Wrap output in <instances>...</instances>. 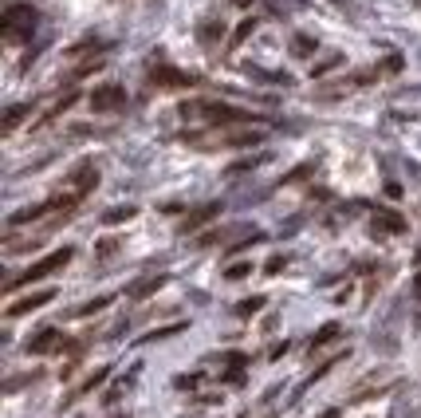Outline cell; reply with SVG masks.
<instances>
[{
  "label": "cell",
  "instance_id": "22",
  "mask_svg": "<svg viewBox=\"0 0 421 418\" xmlns=\"http://www.w3.org/2000/svg\"><path fill=\"white\" fill-rule=\"evenodd\" d=\"M284 265H287L284 256H272V261H268V273H272V276H276V273H279V268H284Z\"/></svg>",
  "mask_w": 421,
  "mask_h": 418
},
{
  "label": "cell",
  "instance_id": "12",
  "mask_svg": "<svg viewBox=\"0 0 421 418\" xmlns=\"http://www.w3.org/2000/svg\"><path fill=\"white\" fill-rule=\"evenodd\" d=\"M161 284H166V276H161V273H154V276H146V281H138L134 288H130V296H134V300H146L150 292H158Z\"/></svg>",
  "mask_w": 421,
  "mask_h": 418
},
{
  "label": "cell",
  "instance_id": "17",
  "mask_svg": "<svg viewBox=\"0 0 421 418\" xmlns=\"http://www.w3.org/2000/svg\"><path fill=\"white\" fill-rule=\"evenodd\" d=\"M197 36H201L205 43H213L217 36H225V24H201V28H197Z\"/></svg>",
  "mask_w": 421,
  "mask_h": 418
},
{
  "label": "cell",
  "instance_id": "8",
  "mask_svg": "<svg viewBox=\"0 0 421 418\" xmlns=\"http://www.w3.org/2000/svg\"><path fill=\"white\" fill-rule=\"evenodd\" d=\"M150 83L154 87H197L201 79L186 75V71H174V68H166V63H158V68H150Z\"/></svg>",
  "mask_w": 421,
  "mask_h": 418
},
{
  "label": "cell",
  "instance_id": "20",
  "mask_svg": "<svg viewBox=\"0 0 421 418\" xmlns=\"http://www.w3.org/2000/svg\"><path fill=\"white\" fill-rule=\"evenodd\" d=\"M335 335H339V328H335V324H327V328H323V332L311 340V351H315V348H323V343H331Z\"/></svg>",
  "mask_w": 421,
  "mask_h": 418
},
{
  "label": "cell",
  "instance_id": "19",
  "mask_svg": "<svg viewBox=\"0 0 421 418\" xmlns=\"http://www.w3.org/2000/svg\"><path fill=\"white\" fill-rule=\"evenodd\" d=\"M248 273H252V265H248V261H240V265H228V268H225L228 281H245Z\"/></svg>",
  "mask_w": 421,
  "mask_h": 418
},
{
  "label": "cell",
  "instance_id": "13",
  "mask_svg": "<svg viewBox=\"0 0 421 418\" xmlns=\"http://www.w3.org/2000/svg\"><path fill=\"white\" fill-rule=\"evenodd\" d=\"M107 375H110V371H107V367H99V371H95V375H91V379H87V383H83V387H75V395H71L68 402H75V399H83L87 391H95V387H99V383H102V379H107Z\"/></svg>",
  "mask_w": 421,
  "mask_h": 418
},
{
  "label": "cell",
  "instance_id": "6",
  "mask_svg": "<svg viewBox=\"0 0 421 418\" xmlns=\"http://www.w3.org/2000/svg\"><path fill=\"white\" fill-rule=\"evenodd\" d=\"M95 186H99V166H95V162H79L75 170H71L68 194H71V197H79V202H83V197L91 194Z\"/></svg>",
  "mask_w": 421,
  "mask_h": 418
},
{
  "label": "cell",
  "instance_id": "21",
  "mask_svg": "<svg viewBox=\"0 0 421 418\" xmlns=\"http://www.w3.org/2000/svg\"><path fill=\"white\" fill-rule=\"evenodd\" d=\"M252 28H256V20H245V24L236 28V36H233V48H236V43H240V40H245V36L252 32Z\"/></svg>",
  "mask_w": 421,
  "mask_h": 418
},
{
  "label": "cell",
  "instance_id": "10",
  "mask_svg": "<svg viewBox=\"0 0 421 418\" xmlns=\"http://www.w3.org/2000/svg\"><path fill=\"white\" fill-rule=\"evenodd\" d=\"M220 214V205L213 202V205H201V209H193V214L186 217V221H181V233H193V229H201L205 221H213V217Z\"/></svg>",
  "mask_w": 421,
  "mask_h": 418
},
{
  "label": "cell",
  "instance_id": "15",
  "mask_svg": "<svg viewBox=\"0 0 421 418\" xmlns=\"http://www.w3.org/2000/svg\"><path fill=\"white\" fill-rule=\"evenodd\" d=\"M134 214H138L134 205H114V209H110V214L102 217V221H107V225H118V221H130Z\"/></svg>",
  "mask_w": 421,
  "mask_h": 418
},
{
  "label": "cell",
  "instance_id": "11",
  "mask_svg": "<svg viewBox=\"0 0 421 418\" xmlns=\"http://www.w3.org/2000/svg\"><path fill=\"white\" fill-rule=\"evenodd\" d=\"M374 229L405 233V217H402V214H394V209H374Z\"/></svg>",
  "mask_w": 421,
  "mask_h": 418
},
{
  "label": "cell",
  "instance_id": "4",
  "mask_svg": "<svg viewBox=\"0 0 421 418\" xmlns=\"http://www.w3.org/2000/svg\"><path fill=\"white\" fill-rule=\"evenodd\" d=\"M36 9L32 4H9L4 9V20H0V36L9 43H24V40H32V32H36Z\"/></svg>",
  "mask_w": 421,
  "mask_h": 418
},
{
  "label": "cell",
  "instance_id": "18",
  "mask_svg": "<svg viewBox=\"0 0 421 418\" xmlns=\"http://www.w3.org/2000/svg\"><path fill=\"white\" fill-rule=\"evenodd\" d=\"M260 308H264V296H252V300H240L236 312H240V316H252V312H260Z\"/></svg>",
  "mask_w": 421,
  "mask_h": 418
},
{
  "label": "cell",
  "instance_id": "7",
  "mask_svg": "<svg viewBox=\"0 0 421 418\" xmlns=\"http://www.w3.org/2000/svg\"><path fill=\"white\" fill-rule=\"evenodd\" d=\"M59 348H68V335L59 328H43L28 340V355H48V351H59Z\"/></svg>",
  "mask_w": 421,
  "mask_h": 418
},
{
  "label": "cell",
  "instance_id": "16",
  "mask_svg": "<svg viewBox=\"0 0 421 418\" xmlns=\"http://www.w3.org/2000/svg\"><path fill=\"white\" fill-rule=\"evenodd\" d=\"M107 304H110V296H95V300H87V304L75 308V316H91V312H99V308H107Z\"/></svg>",
  "mask_w": 421,
  "mask_h": 418
},
{
  "label": "cell",
  "instance_id": "14",
  "mask_svg": "<svg viewBox=\"0 0 421 418\" xmlns=\"http://www.w3.org/2000/svg\"><path fill=\"white\" fill-rule=\"evenodd\" d=\"M28 111H32V107H12V111L4 115V122H0V130H4V135H12V130L20 127V119H24Z\"/></svg>",
  "mask_w": 421,
  "mask_h": 418
},
{
  "label": "cell",
  "instance_id": "5",
  "mask_svg": "<svg viewBox=\"0 0 421 418\" xmlns=\"http://www.w3.org/2000/svg\"><path fill=\"white\" fill-rule=\"evenodd\" d=\"M127 107V87L122 83H99L91 91V111L95 115H114Z\"/></svg>",
  "mask_w": 421,
  "mask_h": 418
},
{
  "label": "cell",
  "instance_id": "23",
  "mask_svg": "<svg viewBox=\"0 0 421 418\" xmlns=\"http://www.w3.org/2000/svg\"><path fill=\"white\" fill-rule=\"evenodd\" d=\"M417 292H421V276H417Z\"/></svg>",
  "mask_w": 421,
  "mask_h": 418
},
{
  "label": "cell",
  "instance_id": "3",
  "mask_svg": "<svg viewBox=\"0 0 421 418\" xmlns=\"http://www.w3.org/2000/svg\"><path fill=\"white\" fill-rule=\"evenodd\" d=\"M71 256H75V249L71 245H63V249H55V253H48L43 261H36V265H28L24 273H16V276H9L4 281V292H16V288H24V284H36V281H48L51 273H59V268L68 265Z\"/></svg>",
  "mask_w": 421,
  "mask_h": 418
},
{
  "label": "cell",
  "instance_id": "2",
  "mask_svg": "<svg viewBox=\"0 0 421 418\" xmlns=\"http://www.w3.org/2000/svg\"><path fill=\"white\" fill-rule=\"evenodd\" d=\"M260 138H264L260 127H240V130L213 127V130H205V135H186V142L201 146V150H233V146H256Z\"/></svg>",
  "mask_w": 421,
  "mask_h": 418
},
{
  "label": "cell",
  "instance_id": "9",
  "mask_svg": "<svg viewBox=\"0 0 421 418\" xmlns=\"http://www.w3.org/2000/svg\"><path fill=\"white\" fill-rule=\"evenodd\" d=\"M51 300H55V292H51V288L36 292V296H24V300H16V304H9V320H16V316H28V312H36V308L51 304Z\"/></svg>",
  "mask_w": 421,
  "mask_h": 418
},
{
  "label": "cell",
  "instance_id": "1",
  "mask_svg": "<svg viewBox=\"0 0 421 418\" xmlns=\"http://www.w3.org/2000/svg\"><path fill=\"white\" fill-rule=\"evenodd\" d=\"M181 119L189 122H209V127H233V122H252L256 115L245 111V107H233V103H217V99H193L181 103Z\"/></svg>",
  "mask_w": 421,
  "mask_h": 418
}]
</instances>
